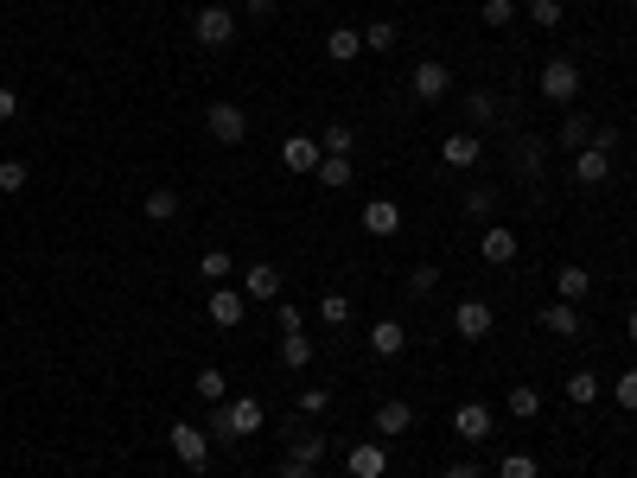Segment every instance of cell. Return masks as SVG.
<instances>
[{
    "mask_svg": "<svg viewBox=\"0 0 637 478\" xmlns=\"http://www.w3.org/2000/svg\"><path fill=\"white\" fill-rule=\"evenodd\" d=\"M529 20H536L542 32H555L567 20V7H561V0H529Z\"/></svg>",
    "mask_w": 637,
    "mask_h": 478,
    "instance_id": "74e56055",
    "label": "cell"
},
{
    "mask_svg": "<svg viewBox=\"0 0 637 478\" xmlns=\"http://www.w3.org/2000/svg\"><path fill=\"white\" fill-rule=\"evenodd\" d=\"M204 313H211L217 332H236L243 313H249V294H243V287H211V294H204Z\"/></svg>",
    "mask_w": 637,
    "mask_h": 478,
    "instance_id": "8992f818",
    "label": "cell"
},
{
    "mask_svg": "<svg viewBox=\"0 0 637 478\" xmlns=\"http://www.w3.org/2000/svg\"><path fill=\"white\" fill-rule=\"evenodd\" d=\"M364 230L370 236H395V230H402V204H395V198H370L364 204Z\"/></svg>",
    "mask_w": 637,
    "mask_h": 478,
    "instance_id": "ac0fdd59",
    "label": "cell"
},
{
    "mask_svg": "<svg viewBox=\"0 0 637 478\" xmlns=\"http://www.w3.org/2000/svg\"><path fill=\"white\" fill-rule=\"evenodd\" d=\"M625 338H631V345H637V306H631V313H625Z\"/></svg>",
    "mask_w": 637,
    "mask_h": 478,
    "instance_id": "f907efd6",
    "label": "cell"
},
{
    "mask_svg": "<svg viewBox=\"0 0 637 478\" xmlns=\"http://www.w3.org/2000/svg\"><path fill=\"white\" fill-rule=\"evenodd\" d=\"M567 402H574V408L599 402V377H593V370H574V377H567Z\"/></svg>",
    "mask_w": 637,
    "mask_h": 478,
    "instance_id": "1f68e13d",
    "label": "cell"
},
{
    "mask_svg": "<svg viewBox=\"0 0 637 478\" xmlns=\"http://www.w3.org/2000/svg\"><path fill=\"white\" fill-rule=\"evenodd\" d=\"M204 128H211L217 147H243L249 141V115L236 109V102H211V109H204Z\"/></svg>",
    "mask_w": 637,
    "mask_h": 478,
    "instance_id": "5b68a950",
    "label": "cell"
},
{
    "mask_svg": "<svg viewBox=\"0 0 637 478\" xmlns=\"http://www.w3.org/2000/svg\"><path fill=\"white\" fill-rule=\"evenodd\" d=\"M536 90H542L548 102H561V109H574V96H580V64H574V58H548L542 77H536Z\"/></svg>",
    "mask_w": 637,
    "mask_h": 478,
    "instance_id": "277c9868",
    "label": "cell"
},
{
    "mask_svg": "<svg viewBox=\"0 0 637 478\" xmlns=\"http://www.w3.org/2000/svg\"><path fill=\"white\" fill-rule=\"evenodd\" d=\"M243 13H249V20H268V13H274V0H243Z\"/></svg>",
    "mask_w": 637,
    "mask_h": 478,
    "instance_id": "681fc988",
    "label": "cell"
},
{
    "mask_svg": "<svg viewBox=\"0 0 637 478\" xmlns=\"http://www.w3.org/2000/svg\"><path fill=\"white\" fill-rule=\"evenodd\" d=\"M542 332H555V338H580V332H587V319H580V306H574V300H555V306H542Z\"/></svg>",
    "mask_w": 637,
    "mask_h": 478,
    "instance_id": "5bb4252c",
    "label": "cell"
},
{
    "mask_svg": "<svg viewBox=\"0 0 637 478\" xmlns=\"http://www.w3.org/2000/svg\"><path fill=\"white\" fill-rule=\"evenodd\" d=\"M440 478H485V466H478V459H453Z\"/></svg>",
    "mask_w": 637,
    "mask_h": 478,
    "instance_id": "f6af8a7d",
    "label": "cell"
},
{
    "mask_svg": "<svg viewBox=\"0 0 637 478\" xmlns=\"http://www.w3.org/2000/svg\"><path fill=\"white\" fill-rule=\"evenodd\" d=\"M319 319H325V326H351V300H344V294H319Z\"/></svg>",
    "mask_w": 637,
    "mask_h": 478,
    "instance_id": "836d02e7",
    "label": "cell"
},
{
    "mask_svg": "<svg viewBox=\"0 0 637 478\" xmlns=\"http://www.w3.org/2000/svg\"><path fill=\"white\" fill-rule=\"evenodd\" d=\"M230 268H236V262H230V249H204V255H198V275L211 281V287L230 281Z\"/></svg>",
    "mask_w": 637,
    "mask_h": 478,
    "instance_id": "f546056e",
    "label": "cell"
},
{
    "mask_svg": "<svg viewBox=\"0 0 637 478\" xmlns=\"http://www.w3.org/2000/svg\"><path fill=\"white\" fill-rule=\"evenodd\" d=\"M0 192H26V166L20 160H0Z\"/></svg>",
    "mask_w": 637,
    "mask_h": 478,
    "instance_id": "7bdbcfd3",
    "label": "cell"
},
{
    "mask_svg": "<svg viewBox=\"0 0 637 478\" xmlns=\"http://www.w3.org/2000/svg\"><path fill=\"white\" fill-rule=\"evenodd\" d=\"M300 421H306V415H300ZM300 421L287 428V459H300V466H319V459H325V440H319L313 428H300Z\"/></svg>",
    "mask_w": 637,
    "mask_h": 478,
    "instance_id": "d6986e66",
    "label": "cell"
},
{
    "mask_svg": "<svg viewBox=\"0 0 637 478\" xmlns=\"http://www.w3.org/2000/svg\"><path fill=\"white\" fill-rule=\"evenodd\" d=\"M516 249H523V243H516V230H510V224H485V236H478V255H485L491 268L516 262Z\"/></svg>",
    "mask_w": 637,
    "mask_h": 478,
    "instance_id": "8fae6325",
    "label": "cell"
},
{
    "mask_svg": "<svg viewBox=\"0 0 637 478\" xmlns=\"http://www.w3.org/2000/svg\"><path fill=\"white\" fill-rule=\"evenodd\" d=\"M612 179V153L606 147H580L574 153V185H606Z\"/></svg>",
    "mask_w": 637,
    "mask_h": 478,
    "instance_id": "9a60e30c",
    "label": "cell"
},
{
    "mask_svg": "<svg viewBox=\"0 0 637 478\" xmlns=\"http://www.w3.org/2000/svg\"><path fill=\"white\" fill-rule=\"evenodd\" d=\"M408 287H415V294H434V287H440V268H434V262H421L415 275H408Z\"/></svg>",
    "mask_w": 637,
    "mask_h": 478,
    "instance_id": "ee69618b",
    "label": "cell"
},
{
    "mask_svg": "<svg viewBox=\"0 0 637 478\" xmlns=\"http://www.w3.org/2000/svg\"><path fill=\"white\" fill-rule=\"evenodd\" d=\"M491 326H497V313H491V300H459L453 306V332L459 338H472V345H478V338H491Z\"/></svg>",
    "mask_w": 637,
    "mask_h": 478,
    "instance_id": "ba28073f",
    "label": "cell"
},
{
    "mask_svg": "<svg viewBox=\"0 0 637 478\" xmlns=\"http://www.w3.org/2000/svg\"><path fill=\"white\" fill-rule=\"evenodd\" d=\"M395 39H402L395 20H370V26H364V51H395Z\"/></svg>",
    "mask_w": 637,
    "mask_h": 478,
    "instance_id": "d590c367",
    "label": "cell"
},
{
    "mask_svg": "<svg viewBox=\"0 0 637 478\" xmlns=\"http://www.w3.org/2000/svg\"><path fill=\"white\" fill-rule=\"evenodd\" d=\"M141 211L153 217V224H166V217H179V192H147Z\"/></svg>",
    "mask_w": 637,
    "mask_h": 478,
    "instance_id": "8d00e7d4",
    "label": "cell"
},
{
    "mask_svg": "<svg viewBox=\"0 0 637 478\" xmlns=\"http://www.w3.org/2000/svg\"><path fill=\"white\" fill-rule=\"evenodd\" d=\"M459 211H466L472 224H491V211H497V192H491V185H472V192L459 198Z\"/></svg>",
    "mask_w": 637,
    "mask_h": 478,
    "instance_id": "484cf974",
    "label": "cell"
},
{
    "mask_svg": "<svg viewBox=\"0 0 637 478\" xmlns=\"http://www.w3.org/2000/svg\"><path fill=\"white\" fill-rule=\"evenodd\" d=\"M491 428H497V415H491L485 402H459L453 408V434L472 440V447H478V440H491Z\"/></svg>",
    "mask_w": 637,
    "mask_h": 478,
    "instance_id": "30bf717a",
    "label": "cell"
},
{
    "mask_svg": "<svg viewBox=\"0 0 637 478\" xmlns=\"http://www.w3.org/2000/svg\"><path fill=\"white\" fill-rule=\"evenodd\" d=\"M459 102H466V122H472V128H485V122H497V96H491V90H466V96H459Z\"/></svg>",
    "mask_w": 637,
    "mask_h": 478,
    "instance_id": "83f0119b",
    "label": "cell"
},
{
    "mask_svg": "<svg viewBox=\"0 0 637 478\" xmlns=\"http://www.w3.org/2000/svg\"><path fill=\"white\" fill-rule=\"evenodd\" d=\"M294 402H300V415L313 421V415H325V408H332V389H300Z\"/></svg>",
    "mask_w": 637,
    "mask_h": 478,
    "instance_id": "b9f144b4",
    "label": "cell"
},
{
    "mask_svg": "<svg viewBox=\"0 0 637 478\" xmlns=\"http://www.w3.org/2000/svg\"><path fill=\"white\" fill-rule=\"evenodd\" d=\"M415 428V402H402V396H389V402H376V434L395 440V434H408Z\"/></svg>",
    "mask_w": 637,
    "mask_h": 478,
    "instance_id": "4fadbf2b",
    "label": "cell"
},
{
    "mask_svg": "<svg viewBox=\"0 0 637 478\" xmlns=\"http://www.w3.org/2000/svg\"><path fill=\"white\" fill-rule=\"evenodd\" d=\"M440 160H446V166H478V160H485V141H478V134H446V141H440Z\"/></svg>",
    "mask_w": 637,
    "mask_h": 478,
    "instance_id": "ffe728a7",
    "label": "cell"
},
{
    "mask_svg": "<svg viewBox=\"0 0 637 478\" xmlns=\"http://www.w3.org/2000/svg\"><path fill=\"white\" fill-rule=\"evenodd\" d=\"M344 472L351 478H389V447H351L344 453Z\"/></svg>",
    "mask_w": 637,
    "mask_h": 478,
    "instance_id": "e0dca14e",
    "label": "cell"
},
{
    "mask_svg": "<svg viewBox=\"0 0 637 478\" xmlns=\"http://www.w3.org/2000/svg\"><path fill=\"white\" fill-rule=\"evenodd\" d=\"M274 319H281V338L306 332V306H294V300H274Z\"/></svg>",
    "mask_w": 637,
    "mask_h": 478,
    "instance_id": "ab89813d",
    "label": "cell"
},
{
    "mask_svg": "<svg viewBox=\"0 0 637 478\" xmlns=\"http://www.w3.org/2000/svg\"><path fill=\"white\" fill-rule=\"evenodd\" d=\"M504 408H510L516 421H536V415H542V389H536V383H516L510 396H504Z\"/></svg>",
    "mask_w": 637,
    "mask_h": 478,
    "instance_id": "603a6c76",
    "label": "cell"
},
{
    "mask_svg": "<svg viewBox=\"0 0 637 478\" xmlns=\"http://www.w3.org/2000/svg\"><path fill=\"white\" fill-rule=\"evenodd\" d=\"M192 39H198L204 51H230V45H236V13L223 7V0L198 7V13H192Z\"/></svg>",
    "mask_w": 637,
    "mask_h": 478,
    "instance_id": "7a4b0ae2",
    "label": "cell"
},
{
    "mask_svg": "<svg viewBox=\"0 0 637 478\" xmlns=\"http://www.w3.org/2000/svg\"><path fill=\"white\" fill-rule=\"evenodd\" d=\"M319 160H325L319 134H287V141H281V166H287V173H319Z\"/></svg>",
    "mask_w": 637,
    "mask_h": 478,
    "instance_id": "9c48e42d",
    "label": "cell"
},
{
    "mask_svg": "<svg viewBox=\"0 0 637 478\" xmlns=\"http://www.w3.org/2000/svg\"><path fill=\"white\" fill-rule=\"evenodd\" d=\"M319 185H325V192H344V185H351V160H344V153H325V160H319Z\"/></svg>",
    "mask_w": 637,
    "mask_h": 478,
    "instance_id": "f1b7e54d",
    "label": "cell"
},
{
    "mask_svg": "<svg viewBox=\"0 0 637 478\" xmlns=\"http://www.w3.org/2000/svg\"><path fill=\"white\" fill-rule=\"evenodd\" d=\"M478 20H485L491 32H504V26H516V0H485V7H478Z\"/></svg>",
    "mask_w": 637,
    "mask_h": 478,
    "instance_id": "e575fe53",
    "label": "cell"
},
{
    "mask_svg": "<svg viewBox=\"0 0 637 478\" xmlns=\"http://www.w3.org/2000/svg\"><path fill=\"white\" fill-rule=\"evenodd\" d=\"M370 351H376V357H402V351H408L402 319H376V326H370Z\"/></svg>",
    "mask_w": 637,
    "mask_h": 478,
    "instance_id": "7402d4cb",
    "label": "cell"
},
{
    "mask_svg": "<svg viewBox=\"0 0 637 478\" xmlns=\"http://www.w3.org/2000/svg\"><path fill=\"white\" fill-rule=\"evenodd\" d=\"M166 447H172V459H179L185 472H204V466H211V447H217V440L204 434V428H192V421H172V428H166Z\"/></svg>",
    "mask_w": 637,
    "mask_h": 478,
    "instance_id": "3957f363",
    "label": "cell"
},
{
    "mask_svg": "<svg viewBox=\"0 0 637 478\" xmlns=\"http://www.w3.org/2000/svg\"><path fill=\"white\" fill-rule=\"evenodd\" d=\"M192 389H198V396L211 402V408H217V402H230V383H223V370H217V364H204L198 377H192Z\"/></svg>",
    "mask_w": 637,
    "mask_h": 478,
    "instance_id": "4316f807",
    "label": "cell"
},
{
    "mask_svg": "<svg viewBox=\"0 0 637 478\" xmlns=\"http://www.w3.org/2000/svg\"><path fill=\"white\" fill-rule=\"evenodd\" d=\"M618 141H625V134H618V128H606V122H599V128H593V141H587V147H606V153H612Z\"/></svg>",
    "mask_w": 637,
    "mask_h": 478,
    "instance_id": "bcb514c9",
    "label": "cell"
},
{
    "mask_svg": "<svg viewBox=\"0 0 637 478\" xmlns=\"http://www.w3.org/2000/svg\"><path fill=\"white\" fill-rule=\"evenodd\" d=\"M408 90H415V102H446L453 96V71H446L440 58H421L415 71H408Z\"/></svg>",
    "mask_w": 637,
    "mask_h": 478,
    "instance_id": "52a82bcc",
    "label": "cell"
},
{
    "mask_svg": "<svg viewBox=\"0 0 637 478\" xmlns=\"http://www.w3.org/2000/svg\"><path fill=\"white\" fill-rule=\"evenodd\" d=\"M319 147H325V153H344V160H351V147H357V134H351V128H344V122H332V128H325V134H319Z\"/></svg>",
    "mask_w": 637,
    "mask_h": 478,
    "instance_id": "f35d334b",
    "label": "cell"
},
{
    "mask_svg": "<svg viewBox=\"0 0 637 478\" xmlns=\"http://www.w3.org/2000/svg\"><path fill=\"white\" fill-rule=\"evenodd\" d=\"M281 364H287V370H306V364H313V338H306V332H287V338H281Z\"/></svg>",
    "mask_w": 637,
    "mask_h": 478,
    "instance_id": "4dcf8cb0",
    "label": "cell"
},
{
    "mask_svg": "<svg viewBox=\"0 0 637 478\" xmlns=\"http://www.w3.org/2000/svg\"><path fill=\"white\" fill-rule=\"evenodd\" d=\"M13 115H20V96H13V90H0V122H13Z\"/></svg>",
    "mask_w": 637,
    "mask_h": 478,
    "instance_id": "c3c4849f",
    "label": "cell"
},
{
    "mask_svg": "<svg viewBox=\"0 0 637 478\" xmlns=\"http://www.w3.org/2000/svg\"><path fill=\"white\" fill-rule=\"evenodd\" d=\"M281 478H319V466H300V459H281Z\"/></svg>",
    "mask_w": 637,
    "mask_h": 478,
    "instance_id": "7dc6e473",
    "label": "cell"
},
{
    "mask_svg": "<svg viewBox=\"0 0 637 478\" xmlns=\"http://www.w3.org/2000/svg\"><path fill=\"white\" fill-rule=\"evenodd\" d=\"M612 402L625 408V415H637V370H625V377L612 383Z\"/></svg>",
    "mask_w": 637,
    "mask_h": 478,
    "instance_id": "60d3db41",
    "label": "cell"
},
{
    "mask_svg": "<svg viewBox=\"0 0 637 478\" xmlns=\"http://www.w3.org/2000/svg\"><path fill=\"white\" fill-rule=\"evenodd\" d=\"M587 287H593V275H587V268H580V262L555 268V294H561V300H574V306H580V294H587Z\"/></svg>",
    "mask_w": 637,
    "mask_h": 478,
    "instance_id": "cb8c5ba5",
    "label": "cell"
},
{
    "mask_svg": "<svg viewBox=\"0 0 637 478\" xmlns=\"http://www.w3.org/2000/svg\"><path fill=\"white\" fill-rule=\"evenodd\" d=\"M325 58H332V64L364 58V26H332V32H325Z\"/></svg>",
    "mask_w": 637,
    "mask_h": 478,
    "instance_id": "2e32d148",
    "label": "cell"
},
{
    "mask_svg": "<svg viewBox=\"0 0 637 478\" xmlns=\"http://www.w3.org/2000/svg\"><path fill=\"white\" fill-rule=\"evenodd\" d=\"M510 160H516V173H523L529 185L542 179V141H536V134H523V141H516V153H510Z\"/></svg>",
    "mask_w": 637,
    "mask_h": 478,
    "instance_id": "d4e9b609",
    "label": "cell"
},
{
    "mask_svg": "<svg viewBox=\"0 0 637 478\" xmlns=\"http://www.w3.org/2000/svg\"><path fill=\"white\" fill-rule=\"evenodd\" d=\"M268 428V408L255 402V396H230V402H217V415H211V440H249V434H262Z\"/></svg>",
    "mask_w": 637,
    "mask_h": 478,
    "instance_id": "6da1fadb",
    "label": "cell"
},
{
    "mask_svg": "<svg viewBox=\"0 0 637 478\" xmlns=\"http://www.w3.org/2000/svg\"><path fill=\"white\" fill-rule=\"evenodd\" d=\"M243 294H249V300H262V306H274V300H281V268L249 262V268H243Z\"/></svg>",
    "mask_w": 637,
    "mask_h": 478,
    "instance_id": "7c38bea8",
    "label": "cell"
},
{
    "mask_svg": "<svg viewBox=\"0 0 637 478\" xmlns=\"http://www.w3.org/2000/svg\"><path fill=\"white\" fill-rule=\"evenodd\" d=\"M497 478H542V466H536V453H504L497 459Z\"/></svg>",
    "mask_w": 637,
    "mask_h": 478,
    "instance_id": "d6a6232c",
    "label": "cell"
},
{
    "mask_svg": "<svg viewBox=\"0 0 637 478\" xmlns=\"http://www.w3.org/2000/svg\"><path fill=\"white\" fill-rule=\"evenodd\" d=\"M593 128H599V122H593V115H580V109H567V115H561V128H555V141H561L567 153H580V147H587V141H593Z\"/></svg>",
    "mask_w": 637,
    "mask_h": 478,
    "instance_id": "44dd1931",
    "label": "cell"
}]
</instances>
